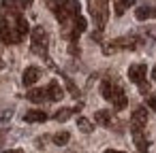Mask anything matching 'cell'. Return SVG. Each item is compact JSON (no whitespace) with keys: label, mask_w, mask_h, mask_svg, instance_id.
Instances as JSON below:
<instances>
[{"label":"cell","mask_w":156,"mask_h":153,"mask_svg":"<svg viewBox=\"0 0 156 153\" xmlns=\"http://www.w3.org/2000/svg\"><path fill=\"white\" fill-rule=\"evenodd\" d=\"M88 7H90V15L96 24L98 30L105 28L107 24V17H109V11H107V0H88Z\"/></svg>","instance_id":"obj_1"},{"label":"cell","mask_w":156,"mask_h":153,"mask_svg":"<svg viewBox=\"0 0 156 153\" xmlns=\"http://www.w3.org/2000/svg\"><path fill=\"white\" fill-rule=\"evenodd\" d=\"M47 45H49V36H47V32H45V28L43 26H37L34 30H32V53H37V55H41V58H47Z\"/></svg>","instance_id":"obj_2"},{"label":"cell","mask_w":156,"mask_h":153,"mask_svg":"<svg viewBox=\"0 0 156 153\" xmlns=\"http://www.w3.org/2000/svg\"><path fill=\"white\" fill-rule=\"evenodd\" d=\"M0 41H2L5 45H15V43L22 41V38L15 34V30L11 28L9 19H0Z\"/></svg>","instance_id":"obj_3"},{"label":"cell","mask_w":156,"mask_h":153,"mask_svg":"<svg viewBox=\"0 0 156 153\" xmlns=\"http://www.w3.org/2000/svg\"><path fill=\"white\" fill-rule=\"evenodd\" d=\"M145 123H147V111H145L143 106L135 108V111H133V117H130V128H133V130H143Z\"/></svg>","instance_id":"obj_4"},{"label":"cell","mask_w":156,"mask_h":153,"mask_svg":"<svg viewBox=\"0 0 156 153\" xmlns=\"http://www.w3.org/2000/svg\"><path fill=\"white\" fill-rule=\"evenodd\" d=\"M30 5H32V0H2V9L9 13H15V15H20Z\"/></svg>","instance_id":"obj_5"},{"label":"cell","mask_w":156,"mask_h":153,"mask_svg":"<svg viewBox=\"0 0 156 153\" xmlns=\"http://www.w3.org/2000/svg\"><path fill=\"white\" fill-rule=\"evenodd\" d=\"M120 91H122V87H118V85H115L113 81H109V79H105V81L101 83V94H103V98L109 100V102H111Z\"/></svg>","instance_id":"obj_6"},{"label":"cell","mask_w":156,"mask_h":153,"mask_svg":"<svg viewBox=\"0 0 156 153\" xmlns=\"http://www.w3.org/2000/svg\"><path fill=\"white\" fill-rule=\"evenodd\" d=\"M145 72H147V68H145V64H133L130 68H128V79L133 81V83H143L145 81Z\"/></svg>","instance_id":"obj_7"},{"label":"cell","mask_w":156,"mask_h":153,"mask_svg":"<svg viewBox=\"0 0 156 153\" xmlns=\"http://www.w3.org/2000/svg\"><path fill=\"white\" fill-rule=\"evenodd\" d=\"M39 79H41V68H37V66H28V68L24 70L22 83H24L26 87H30V85H34Z\"/></svg>","instance_id":"obj_8"},{"label":"cell","mask_w":156,"mask_h":153,"mask_svg":"<svg viewBox=\"0 0 156 153\" xmlns=\"http://www.w3.org/2000/svg\"><path fill=\"white\" fill-rule=\"evenodd\" d=\"M45 91H47V100L58 102V100H62V98H64V91H62V87L58 85V81H51V83L45 87Z\"/></svg>","instance_id":"obj_9"},{"label":"cell","mask_w":156,"mask_h":153,"mask_svg":"<svg viewBox=\"0 0 156 153\" xmlns=\"http://www.w3.org/2000/svg\"><path fill=\"white\" fill-rule=\"evenodd\" d=\"M13 30H15V34L20 36V38H24L28 32H30V28H28V22L22 17V15H15V22H13Z\"/></svg>","instance_id":"obj_10"},{"label":"cell","mask_w":156,"mask_h":153,"mask_svg":"<svg viewBox=\"0 0 156 153\" xmlns=\"http://www.w3.org/2000/svg\"><path fill=\"white\" fill-rule=\"evenodd\" d=\"M135 17H137L139 22L152 19V17H156V9H154V7H147V5H143V7H137V11H135Z\"/></svg>","instance_id":"obj_11"},{"label":"cell","mask_w":156,"mask_h":153,"mask_svg":"<svg viewBox=\"0 0 156 153\" xmlns=\"http://www.w3.org/2000/svg\"><path fill=\"white\" fill-rule=\"evenodd\" d=\"M24 121H28V123H43V121H47V113L45 111H28L26 115H24Z\"/></svg>","instance_id":"obj_12"},{"label":"cell","mask_w":156,"mask_h":153,"mask_svg":"<svg viewBox=\"0 0 156 153\" xmlns=\"http://www.w3.org/2000/svg\"><path fill=\"white\" fill-rule=\"evenodd\" d=\"M26 98L30 102H43V100H47V91H45V87H37V89H30Z\"/></svg>","instance_id":"obj_13"},{"label":"cell","mask_w":156,"mask_h":153,"mask_svg":"<svg viewBox=\"0 0 156 153\" xmlns=\"http://www.w3.org/2000/svg\"><path fill=\"white\" fill-rule=\"evenodd\" d=\"M133 5H135V0H113V11H115L118 17H122L124 11H126L128 7H133Z\"/></svg>","instance_id":"obj_14"},{"label":"cell","mask_w":156,"mask_h":153,"mask_svg":"<svg viewBox=\"0 0 156 153\" xmlns=\"http://www.w3.org/2000/svg\"><path fill=\"white\" fill-rule=\"evenodd\" d=\"M79 108H81V104H77L75 108H60V111L54 115V119H56V121H66V119H69L73 113H77Z\"/></svg>","instance_id":"obj_15"},{"label":"cell","mask_w":156,"mask_h":153,"mask_svg":"<svg viewBox=\"0 0 156 153\" xmlns=\"http://www.w3.org/2000/svg\"><path fill=\"white\" fill-rule=\"evenodd\" d=\"M94 121L98 125H111V113L109 111H96L94 113Z\"/></svg>","instance_id":"obj_16"},{"label":"cell","mask_w":156,"mask_h":153,"mask_svg":"<svg viewBox=\"0 0 156 153\" xmlns=\"http://www.w3.org/2000/svg\"><path fill=\"white\" fill-rule=\"evenodd\" d=\"M133 138H135V145H137V149L139 151H147V140L143 138V132L141 130H133Z\"/></svg>","instance_id":"obj_17"},{"label":"cell","mask_w":156,"mask_h":153,"mask_svg":"<svg viewBox=\"0 0 156 153\" xmlns=\"http://www.w3.org/2000/svg\"><path fill=\"white\" fill-rule=\"evenodd\" d=\"M111 104L115 106V111H122V108H126V104H128V98H126V94L124 91H120L113 100H111Z\"/></svg>","instance_id":"obj_18"},{"label":"cell","mask_w":156,"mask_h":153,"mask_svg":"<svg viewBox=\"0 0 156 153\" xmlns=\"http://www.w3.org/2000/svg\"><path fill=\"white\" fill-rule=\"evenodd\" d=\"M77 128H79L81 132H86V134H90V132L94 130V123H92L90 119H86V117H79V119H77Z\"/></svg>","instance_id":"obj_19"},{"label":"cell","mask_w":156,"mask_h":153,"mask_svg":"<svg viewBox=\"0 0 156 153\" xmlns=\"http://www.w3.org/2000/svg\"><path fill=\"white\" fill-rule=\"evenodd\" d=\"M71 140V134L69 132H58V134H54V145H58V147H62V145H66Z\"/></svg>","instance_id":"obj_20"},{"label":"cell","mask_w":156,"mask_h":153,"mask_svg":"<svg viewBox=\"0 0 156 153\" xmlns=\"http://www.w3.org/2000/svg\"><path fill=\"white\" fill-rule=\"evenodd\" d=\"M66 2H69V0H49V2H47V7H49V9L56 13V11H60V9H62Z\"/></svg>","instance_id":"obj_21"},{"label":"cell","mask_w":156,"mask_h":153,"mask_svg":"<svg viewBox=\"0 0 156 153\" xmlns=\"http://www.w3.org/2000/svg\"><path fill=\"white\" fill-rule=\"evenodd\" d=\"M13 115V108H5V111H0V123H7Z\"/></svg>","instance_id":"obj_22"},{"label":"cell","mask_w":156,"mask_h":153,"mask_svg":"<svg viewBox=\"0 0 156 153\" xmlns=\"http://www.w3.org/2000/svg\"><path fill=\"white\" fill-rule=\"evenodd\" d=\"M66 87H69V91H71V94H73V96H75V98H77V96H79V89H77V87H75V83H73V81H71V79H66Z\"/></svg>","instance_id":"obj_23"},{"label":"cell","mask_w":156,"mask_h":153,"mask_svg":"<svg viewBox=\"0 0 156 153\" xmlns=\"http://www.w3.org/2000/svg\"><path fill=\"white\" fill-rule=\"evenodd\" d=\"M147 104H150V108L156 111V96H150V98H147Z\"/></svg>","instance_id":"obj_24"},{"label":"cell","mask_w":156,"mask_h":153,"mask_svg":"<svg viewBox=\"0 0 156 153\" xmlns=\"http://www.w3.org/2000/svg\"><path fill=\"white\" fill-rule=\"evenodd\" d=\"M69 51H71V53H73V55H77V53H79V49H77V45H75V43H73V45H71V47H69Z\"/></svg>","instance_id":"obj_25"},{"label":"cell","mask_w":156,"mask_h":153,"mask_svg":"<svg viewBox=\"0 0 156 153\" xmlns=\"http://www.w3.org/2000/svg\"><path fill=\"white\" fill-rule=\"evenodd\" d=\"M5 153H24L22 149H9V151H5Z\"/></svg>","instance_id":"obj_26"},{"label":"cell","mask_w":156,"mask_h":153,"mask_svg":"<svg viewBox=\"0 0 156 153\" xmlns=\"http://www.w3.org/2000/svg\"><path fill=\"white\" fill-rule=\"evenodd\" d=\"M103 153H122V151H115V149H107V151H103Z\"/></svg>","instance_id":"obj_27"},{"label":"cell","mask_w":156,"mask_h":153,"mask_svg":"<svg viewBox=\"0 0 156 153\" xmlns=\"http://www.w3.org/2000/svg\"><path fill=\"white\" fill-rule=\"evenodd\" d=\"M152 79L156 81V66H154V70H152Z\"/></svg>","instance_id":"obj_28"},{"label":"cell","mask_w":156,"mask_h":153,"mask_svg":"<svg viewBox=\"0 0 156 153\" xmlns=\"http://www.w3.org/2000/svg\"><path fill=\"white\" fill-rule=\"evenodd\" d=\"M0 68H2V60H0Z\"/></svg>","instance_id":"obj_29"}]
</instances>
